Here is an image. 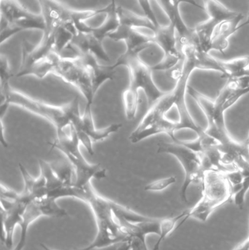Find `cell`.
Returning a JSON list of instances; mask_svg holds the SVG:
<instances>
[{"mask_svg": "<svg viewBox=\"0 0 249 250\" xmlns=\"http://www.w3.org/2000/svg\"><path fill=\"white\" fill-rule=\"evenodd\" d=\"M2 102L20 107L48 120L55 126L57 135L64 132L67 126L75 124L81 118L77 98L64 105H53L15 90L7 84L1 88V103Z\"/></svg>", "mask_w": 249, "mask_h": 250, "instance_id": "obj_1", "label": "cell"}, {"mask_svg": "<svg viewBox=\"0 0 249 250\" xmlns=\"http://www.w3.org/2000/svg\"><path fill=\"white\" fill-rule=\"evenodd\" d=\"M85 203L90 207L96 220V236L92 244L80 250L100 249L130 240L111 207V201L101 196L91 186Z\"/></svg>", "mask_w": 249, "mask_h": 250, "instance_id": "obj_2", "label": "cell"}, {"mask_svg": "<svg viewBox=\"0 0 249 250\" xmlns=\"http://www.w3.org/2000/svg\"><path fill=\"white\" fill-rule=\"evenodd\" d=\"M202 196L191 209L186 211L182 226L188 219L206 223L215 209L228 202H232V190L225 173L206 170L202 179Z\"/></svg>", "mask_w": 249, "mask_h": 250, "instance_id": "obj_3", "label": "cell"}, {"mask_svg": "<svg viewBox=\"0 0 249 250\" xmlns=\"http://www.w3.org/2000/svg\"><path fill=\"white\" fill-rule=\"evenodd\" d=\"M230 91V89L226 83L216 99L213 100L196 90L190 85L187 89V94L196 101L207 118L208 127L205 129V132L225 146L232 145L236 141L230 135L225 122L226 111L224 105Z\"/></svg>", "mask_w": 249, "mask_h": 250, "instance_id": "obj_4", "label": "cell"}, {"mask_svg": "<svg viewBox=\"0 0 249 250\" xmlns=\"http://www.w3.org/2000/svg\"><path fill=\"white\" fill-rule=\"evenodd\" d=\"M244 17L243 14L237 19L222 23L211 19L200 23L193 29V44L206 54L212 51L225 52L229 47L230 38L239 30Z\"/></svg>", "mask_w": 249, "mask_h": 250, "instance_id": "obj_5", "label": "cell"}, {"mask_svg": "<svg viewBox=\"0 0 249 250\" xmlns=\"http://www.w3.org/2000/svg\"><path fill=\"white\" fill-rule=\"evenodd\" d=\"M158 154H168L175 157L178 160L184 172L185 179L181 187V200L188 203L187 191L192 184L202 182L205 170L202 152L195 151L186 146L182 141L177 140L172 142H159L157 144Z\"/></svg>", "mask_w": 249, "mask_h": 250, "instance_id": "obj_6", "label": "cell"}, {"mask_svg": "<svg viewBox=\"0 0 249 250\" xmlns=\"http://www.w3.org/2000/svg\"><path fill=\"white\" fill-rule=\"evenodd\" d=\"M124 66L129 70L130 85L137 90L144 92L147 99L148 108H151L167 92H162L156 86L152 77V70L137 55V52H127L117 59L114 68Z\"/></svg>", "mask_w": 249, "mask_h": 250, "instance_id": "obj_7", "label": "cell"}, {"mask_svg": "<svg viewBox=\"0 0 249 250\" xmlns=\"http://www.w3.org/2000/svg\"><path fill=\"white\" fill-rule=\"evenodd\" d=\"M53 74L59 77L66 83L77 88L86 100V105L92 106L95 94L89 71L82 60L74 58H56Z\"/></svg>", "mask_w": 249, "mask_h": 250, "instance_id": "obj_8", "label": "cell"}, {"mask_svg": "<svg viewBox=\"0 0 249 250\" xmlns=\"http://www.w3.org/2000/svg\"><path fill=\"white\" fill-rule=\"evenodd\" d=\"M71 163L75 170V186L86 188L91 185L92 179L102 180L107 178L106 169L99 164H91L86 161L79 147L62 151Z\"/></svg>", "mask_w": 249, "mask_h": 250, "instance_id": "obj_9", "label": "cell"}, {"mask_svg": "<svg viewBox=\"0 0 249 250\" xmlns=\"http://www.w3.org/2000/svg\"><path fill=\"white\" fill-rule=\"evenodd\" d=\"M30 203L19 200L11 202L1 199V214L2 220L1 241L7 249H11L13 245L15 230L20 226L23 220L26 207Z\"/></svg>", "mask_w": 249, "mask_h": 250, "instance_id": "obj_10", "label": "cell"}, {"mask_svg": "<svg viewBox=\"0 0 249 250\" xmlns=\"http://www.w3.org/2000/svg\"><path fill=\"white\" fill-rule=\"evenodd\" d=\"M73 126L76 129L79 128L83 129L92 138L93 142H97V141H104L110 135L118 132L121 129L122 125L114 124L103 129H96L94 123L93 117H92V106L86 105L84 113L82 115L80 121Z\"/></svg>", "mask_w": 249, "mask_h": 250, "instance_id": "obj_11", "label": "cell"}, {"mask_svg": "<svg viewBox=\"0 0 249 250\" xmlns=\"http://www.w3.org/2000/svg\"><path fill=\"white\" fill-rule=\"evenodd\" d=\"M84 63L89 71L92 81L94 93L96 95L100 86L108 81H114L115 79V70L112 66H102L98 64L94 59L83 58Z\"/></svg>", "mask_w": 249, "mask_h": 250, "instance_id": "obj_12", "label": "cell"}, {"mask_svg": "<svg viewBox=\"0 0 249 250\" xmlns=\"http://www.w3.org/2000/svg\"><path fill=\"white\" fill-rule=\"evenodd\" d=\"M202 1H203V10L207 13L209 19L217 23L233 20L243 15V13L234 11L228 8L219 0H202Z\"/></svg>", "mask_w": 249, "mask_h": 250, "instance_id": "obj_13", "label": "cell"}, {"mask_svg": "<svg viewBox=\"0 0 249 250\" xmlns=\"http://www.w3.org/2000/svg\"><path fill=\"white\" fill-rule=\"evenodd\" d=\"M235 166L242 173L243 181L239 189L232 196V202L240 209H243L249 190V159L246 156H239L235 160Z\"/></svg>", "mask_w": 249, "mask_h": 250, "instance_id": "obj_14", "label": "cell"}, {"mask_svg": "<svg viewBox=\"0 0 249 250\" xmlns=\"http://www.w3.org/2000/svg\"><path fill=\"white\" fill-rule=\"evenodd\" d=\"M223 69L222 77L228 80L239 79L244 76H249V56L238 57L230 60H219Z\"/></svg>", "mask_w": 249, "mask_h": 250, "instance_id": "obj_15", "label": "cell"}, {"mask_svg": "<svg viewBox=\"0 0 249 250\" xmlns=\"http://www.w3.org/2000/svg\"><path fill=\"white\" fill-rule=\"evenodd\" d=\"M43 217V214L40 208L35 201H32L26 207V211L23 214V220L19 226L20 228V239L16 246L12 250H23L26 245L29 226L39 217Z\"/></svg>", "mask_w": 249, "mask_h": 250, "instance_id": "obj_16", "label": "cell"}, {"mask_svg": "<svg viewBox=\"0 0 249 250\" xmlns=\"http://www.w3.org/2000/svg\"><path fill=\"white\" fill-rule=\"evenodd\" d=\"M111 207L120 222L129 224H137L147 221L151 217H146L134 211L111 201Z\"/></svg>", "mask_w": 249, "mask_h": 250, "instance_id": "obj_17", "label": "cell"}, {"mask_svg": "<svg viewBox=\"0 0 249 250\" xmlns=\"http://www.w3.org/2000/svg\"><path fill=\"white\" fill-rule=\"evenodd\" d=\"M33 201L40 208L43 217L60 218V217H65L68 216L67 211L57 204V200L54 198L45 196Z\"/></svg>", "mask_w": 249, "mask_h": 250, "instance_id": "obj_18", "label": "cell"}, {"mask_svg": "<svg viewBox=\"0 0 249 250\" xmlns=\"http://www.w3.org/2000/svg\"><path fill=\"white\" fill-rule=\"evenodd\" d=\"M123 101L126 118L127 120L132 121L137 115L139 104V90L130 85L123 93Z\"/></svg>", "mask_w": 249, "mask_h": 250, "instance_id": "obj_19", "label": "cell"}, {"mask_svg": "<svg viewBox=\"0 0 249 250\" xmlns=\"http://www.w3.org/2000/svg\"><path fill=\"white\" fill-rule=\"evenodd\" d=\"M186 211L181 213L179 215L169 218L161 219L160 222V234L159 236L157 242L153 246V250H159L161 244L164 240L176 229L177 224L179 222L182 221L183 219L185 217Z\"/></svg>", "mask_w": 249, "mask_h": 250, "instance_id": "obj_20", "label": "cell"}, {"mask_svg": "<svg viewBox=\"0 0 249 250\" xmlns=\"http://www.w3.org/2000/svg\"><path fill=\"white\" fill-rule=\"evenodd\" d=\"M51 165L54 173L63 184L74 185L75 170L70 162L56 161L51 163Z\"/></svg>", "mask_w": 249, "mask_h": 250, "instance_id": "obj_21", "label": "cell"}, {"mask_svg": "<svg viewBox=\"0 0 249 250\" xmlns=\"http://www.w3.org/2000/svg\"><path fill=\"white\" fill-rule=\"evenodd\" d=\"M109 19L107 12L100 11L82 19V23L91 29H98L104 26Z\"/></svg>", "mask_w": 249, "mask_h": 250, "instance_id": "obj_22", "label": "cell"}, {"mask_svg": "<svg viewBox=\"0 0 249 250\" xmlns=\"http://www.w3.org/2000/svg\"><path fill=\"white\" fill-rule=\"evenodd\" d=\"M19 168L20 170V174H21L22 178H23V191L21 192L23 195H24L26 198L30 199L31 201H33L32 197V189H33L34 185H35L36 179L34 178L30 173L28 172L27 169L24 167L23 165L21 163H19Z\"/></svg>", "mask_w": 249, "mask_h": 250, "instance_id": "obj_23", "label": "cell"}, {"mask_svg": "<svg viewBox=\"0 0 249 250\" xmlns=\"http://www.w3.org/2000/svg\"><path fill=\"white\" fill-rule=\"evenodd\" d=\"M176 182V177L174 176L169 177L163 178V179H157L151 183L148 184L144 188V189L147 192H157L165 190L170 187Z\"/></svg>", "mask_w": 249, "mask_h": 250, "instance_id": "obj_24", "label": "cell"}, {"mask_svg": "<svg viewBox=\"0 0 249 250\" xmlns=\"http://www.w3.org/2000/svg\"><path fill=\"white\" fill-rule=\"evenodd\" d=\"M15 1L28 14L36 17L42 15V8L39 0H15Z\"/></svg>", "mask_w": 249, "mask_h": 250, "instance_id": "obj_25", "label": "cell"}, {"mask_svg": "<svg viewBox=\"0 0 249 250\" xmlns=\"http://www.w3.org/2000/svg\"><path fill=\"white\" fill-rule=\"evenodd\" d=\"M1 67H0V85L1 88L4 87L6 85L10 84V79L13 77L11 69H10V64H9L8 60L7 57L4 54H1Z\"/></svg>", "mask_w": 249, "mask_h": 250, "instance_id": "obj_26", "label": "cell"}, {"mask_svg": "<svg viewBox=\"0 0 249 250\" xmlns=\"http://www.w3.org/2000/svg\"><path fill=\"white\" fill-rule=\"evenodd\" d=\"M76 130L80 144L85 147V148L87 150L88 152L89 153L91 156H93L95 154V151H94L93 148L94 142L92 138L83 129H79V128L76 129Z\"/></svg>", "mask_w": 249, "mask_h": 250, "instance_id": "obj_27", "label": "cell"}, {"mask_svg": "<svg viewBox=\"0 0 249 250\" xmlns=\"http://www.w3.org/2000/svg\"><path fill=\"white\" fill-rule=\"evenodd\" d=\"M1 199L11 202H17L20 199V193H18L16 191L1 184Z\"/></svg>", "mask_w": 249, "mask_h": 250, "instance_id": "obj_28", "label": "cell"}, {"mask_svg": "<svg viewBox=\"0 0 249 250\" xmlns=\"http://www.w3.org/2000/svg\"><path fill=\"white\" fill-rule=\"evenodd\" d=\"M115 250H131V245H130V241H127V242L119 244Z\"/></svg>", "mask_w": 249, "mask_h": 250, "instance_id": "obj_29", "label": "cell"}, {"mask_svg": "<svg viewBox=\"0 0 249 250\" xmlns=\"http://www.w3.org/2000/svg\"><path fill=\"white\" fill-rule=\"evenodd\" d=\"M40 247L42 248V249H43V250H54L51 249V248H48L47 245H44V244H40Z\"/></svg>", "mask_w": 249, "mask_h": 250, "instance_id": "obj_30", "label": "cell"}, {"mask_svg": "<svg viewBox=\"0 0 249 250\" xmlns=\"http://www.w3.org/2000/svg\"><path fill=\"white\" fill-rule=\"evenodd\" d=\"M246 143H247V151H248V156L249 159V138H248V139H247V141H246Z\"/></svg>", "mask_w": 249, "mask_h": 250, "instance_id": "obj_31", "label": "cell"}]
</instances>
